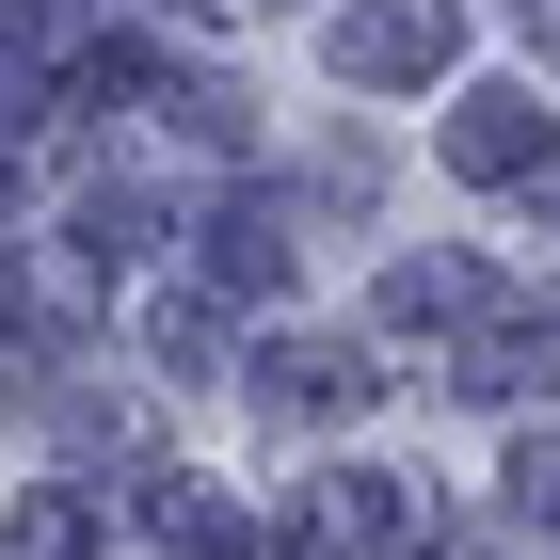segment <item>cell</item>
Listing matches in <instances>:
<instances>
[{"label": "cell", "instance_id": "cell-3", "mask_svg": "<svg viewBox=\"0 0 560 560\" xmlns=\"http://www.w3.org/2000/svg\"><path fill=\"white\" fill-rule=\"evenodd\" d=\"M209 272L224 289H289V224L272 209H209Z\"/></svg>", "mask_w": 560, "mask_h": 560}, {"label": "cell", "instance_id": "cell-5", "mask_svg": "<svg viewBox=\"0 0 560 560\" xmlns=\"http://www.w3.org/2000/svg\"><path fill=\"white\" fill-rule=\"evenodd\" d=\"M448 560H480V545H448Z\"/></svg>", "mask_w": 560, "mask_h": 560}, {"label": "cell", "instance_id": "cell-4", "mask_svg": "<svg viewBox=\"0 0 560 560\" xmlns=\"http://www.w3.org/2000/svg\"><path fill=\"white\" fill-rule=\"evenodd\" d=\"M16 560H96V513L81 497H33V513H16Z\"/></svg>", "mask_w": 560, "mask_h": 560}, {"label": "cell", "instance_id": "cell-2", "mask_svg": "<svg viewBox=\"0 0 560 560\" xmlns=\"http://www.w3.org/2000/svg\"><path fill=\"white\" fill-rule=\"evenodd\" d=\"M448 161L465 176H528L545 161V113H528V96H465V113H448Z\"/></svg>", "mask_w": 560, "mask_h": 560}, {"label": "cell", "instance_id": "cell-1", "mask_svg": "<svg viewBox=\"0 0 560 560\" xmlns=\"http://www.w3.org/2000/svg\"><path fill=\"white\" fill-rule=\"evenodd\" d=\"M432 48H448V16H432V0H385V16L337 33V65L352 81H432Z\"/></svg>", "mask_w": 560, "mask_h": 560}]
</instances>
